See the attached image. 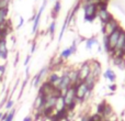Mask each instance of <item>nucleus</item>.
<instances>
[{
    "label": "nucleus",
    "instance_id": "cd10ccee",
    "mask_svg": "<svg viewBox=\"0 0 125 121\" xmlns=\"http://www.w3.org/2000/svg\"><path fill=\"white\" fill-rule=\"evenodd\" d=\"M90 120L91 121H105L100 113H94V115H91L90 116Z\"/></svg>",
    "mask_w": 125,
    "mask_h": 121
},
{
    "label": "nucleus",
    "instance_id": "4be33fe9",
    "mask_svg": "<svg viewBox=\"0 0 125 121\" xmlns=\"http://www.w3.org/2000/svg\"><path fill=\"white\" fill-rule=\"evenodd\" d=\"M71 55H73V54H71L70 48H65V50H62V53L59 54V57H61L62 60H68L69 57L71 56Z\"/></svg>",
    "mask_w": 125,
    "mask_h": 121
},
{
    "label": "nucleus",
    "instance_id": "c85d7f7f",
    "mask_svg": "<svg viewBox=\"0 0 125 121\" xmlns=\"http://www.w3.org/2000/svg\"><path fill=\"white\" fill-rule=\"evenodd\" d=\"M11 0H0V9H9Z\"/></svg>",
    "mask_w": 125,
    "mask_h": 121
},
{
    "label": "nucleus",
    "instance_id": "9b49d317",
    "mask_svg": "<svg viewBox=\"0 0 125 121\" xmlns=\"http://www.w3.org/2000/svg\"><path fill=\"white\" fill-rule=\"evenodd\" d=\"M46 82L50 83L53 87L58 89L59 84H61V75H58L56 72H52V73L48 74V78Z\"/></svg>",
    "mask_w": 125,
    "mask_h": 121
},
{
    "label": "nucleus",
    "instance_id": "e433bc0d",
    "mask_svg": "<svg viewBox=\"0 0 125 121\" xmlns=\"http://www.w3.org/2000/svg\"><path fill=\"white\" fill-rule=\"evenodd\" d=\"M19 59H20V56H19V53H18V54L15 55V60H14V66L18 64V62H19Z\"/></svg>",
    "mask_w": 125,
    "mask_h": 121
},
{
    "label": "nucleus",
    "instance_id": "5701e85b",
    "mask_svg": "<svg viewBox=\"0 0 125 121\" xmlns=\"http://www.w3.org/2000/svg\"><path fill=\"white\" fill-rule=\"evenodd\" d=\"M55 31H56V21L53 20L52 23H51L50 26H48V33H50V35H51L52 39L54 37V35H55Z\"/></svg>",
    "mask_w": 125,
    "mask_h": 121
},
{
    "label": "nucleus",
    "instance_id": "7ed1b4c3",
    "mask_svg": "<svg viewBox=\"0 0 125 121\" xmlns=\"http://www.w3.org/2000/svg\"><path fill=\"white\" fill-rule=\"evenodd\" d=\"M98 14V7L94 4H83V20L86 22H93Z\"/></svg>",
    "mask_w": 125,
    "mask_h": 121
},
{
    "label": "nucleus",
    "instance_id": "f8f14e48",
    "mask_svg": "<svg viewBox=\"0 0 125 121\" xmlns=\"http://www.w3.org/2000/svg\"><path fill=\"white\" fill-rule=\"evenodd\" d=\"M121 30H122V28H120L119 30H116L115 32H113L112 34H110V35L108 36V39H109V44H110V48H111V52H112V50L115 48V45H116L117 40H119V36H120V33H121Z\"/></svg>",
    "mask_w": 125,
    "mask_h": 121
},
{
    "label": "nucleus",
    "instance_id": "58836bf2",
    "mask_svg": "<svg viewBox=\"0 0 125 121\" xmlns=\"http://www.w3.org/2000/svg\"><path fill=\"white\" fill-rule=\"evenodd\" d=\"M2 116H3V113L1 112V111H0V120H1V118H2Z\"/></svg>",
    "mask_w": 125,
    "mask_h": 121
},
{
    "label": "nucleus",
    "instance_id": "aec40b11",
    "mask_svg": "<svg viewBox=\"0 0 125 121\" xmlns=\"http://www.w3.org/2000/svg\"><path fill=\"white\" fill-rule=\"evenodd\" d=\"M9 9H0V25L4 23L8 20Z\"/></svg>",
    "mask_w": 125,
    "mask_h": 121
},
{
    "label": "nucleus",
    "instance_id": "2eb2a0df",
    "mask_svg": "<svg viewBox=\"0 0 125 121\" xmlns=\"http://www.w3.org/2000/svg\"><path fill=\"white\" fill-rule=\"evenodd\" d=\"M103 77L105 79H108L110 82V84H113L116 80V74L113 72V69L111 68H106V71L103 73Z\"/></svg>",
    "mask_w": 125,
    "mask_h": 121
},
{
    "label": "nucleus",
    "instance_id": "a19ab883",
    "mask_svg": "<svg viewBox=\"0 0 125 121\" xmlns=\"http://www.w3.org/2000/svg\"><path fill=\"white\" fill-rule=\"evenodd\" d=\"M90 121H91V120H90Z\"/></svg>",
    "mask_w": 125,
    "mask_h": 121
},
{
    "label": "nucleus",
    "instance_id": "f3484780",
    "mask_svg": "<svg viewBox=\"0 0 125 121\" xmlns=\"http://www.w3.org/2000/svg\"><path fill=\"white\" fill-rule=\"evenodd\" d=\"M84 82V84L87 85V87H88L90 90H92L93 88H94V86H95V84H97V82H98V79H95L94 77H93L92 75H91V73H90V75L88 76V77L86 78V79L83 80Z\"/></svg>",
    "mask_w": 125,
    "mask_h": 121
},
{
    "label": "nucleus",
    "instance_id": "6e6552de",
    "mask_svg": "<svg viewBox=\"0 0 125 121\" xmlns=\"http://www.w3.org/2000/svg\"><path fill=\"white\" fill-rule=\"evenodd\" d=\"M90 75V64H89V60L83 62L78 68V76H79V80L80 82H83L88 76Z\"/></svg>",
    "mask_w": 125,
    "mask_h": 121
},
{
    "label": "nucleus",
    "instance_id": "0eeeda50",
    "mask_svg": "<svg viewBox=\"0 0 125 121\" xmlns=\"http://www.w3.org/2000/svg\"><path fill=\"white\" fill-rule=\"evenodd\" d=\"M89 64H90V73L95 79H99L100 76L102 74V66L100 64V62L95 60H89Z\"/></svg>",
    "mask_w": 125,
    "mask_h": 121
},
{
    "label": "nucleus",
    "instance_id": "6ab92c4d",
    "mask_svg": "<svg viewBox=\"0 0 125 121\" xmlns=\"http://www.w3.org/2000/svg\"><path fill=\"white\" fill-rule=\"evenodd\" d=\"M61 9H62L61 1H59V0H56V1H55L54 7H53V9H52V17L54 18V19L58 15V13L61 12Z\"/></svg>",
    "mask_w": 125,
    "mask_h": 121
},
{
    "label": "nucleus",
    "instance_id": "c9c22d12",
    "mask_svg": "<svg viewBox=\"0 0 125 121\" xmlns=\"http://www.w3.org/2000/svg\"><path fill=\"white\" fill-rule=\"evenodd\" d=\"M22 121H33V118L31 116H26V117H24V119Z\"/></svg>",
    "mask_w": 125,
    "mask_h": 121
},
{
    "label": "nucleus",
    "instance_id": "f257e3e1",
    "mask_svg": "<svg viewBox=\"0 0 125 121\" xmlns=\"http://www.w3.org/2000/svg\"><path fill=\"white\" fill-rule=\"evenodd\" d=\"M75 91H76V99L78 102L86 101L89 97H90L92 90L87 87V85L84 84V82H78L75 85Z\"/></svg>",
    "mask_w": 125,
    "mask_h": 121
},
{
    "label": "nucleus",
    "instance_id": "a211bd4d",
    "mask_svg": "<svg viewBox=\"0 0 125 121\" xmlns=\"http://www.w3.org/2000/svg\"><path fill=\"white\" fill-rule=\"evenodd\" d=\"M65 108H66V106H65V102H64V98H62V96H59V97L57 98V100H56L54 110H55V112H57V111L64 110Z\"/></svg>",
    "mask_w": 125,
    "mask_h": 121
},
{
    "label": "nucleus",
    "instance_id": "7c9ffc66",
    "mask_svg": "<svg viewBox=\"0 0 125 121\" xmlns=\"http://www.w3.org/2000/svg\"><path fill=\"white\" fill-rule=\"evenodd\" d=\"M90 116L91 115H88V113H84L80 117V121H90Z\"/></svg>",
    "mask_w": 125,
    "mask_h": 121
},
{
    "label": "nucleus",
    "instance_id": "a878e982",
    "mask_svg": "<svg viewBox=\"0 0 125 121\" xmlns=\"http://www.w3.org/2000/svg\"><path fill=\"white\" fill-rule=\"evenodd\" d=\"M103 46H104L105 52L110 54V53H111V48H110V44H109V39H108V36H105V35H103Z\"/></svg>",
    "mask_w": 125,
    "mask_h": 121
},
{
    "label": "nucleus",
    "instance_id": "1a4fd4ad",
    "mask_svg": "<svg viewBox=\"0 0 125 121\" xmlns=\"http://www.w3.org/2000/svg\"><path fill=\"white\" fill-rule=\"evenodd\" d=\"M71 86H73V84H71V82H70V78H69V76H68V73H67V71H65L61 75V84H59L58 90L62 91V94Z\"/></svg>",
    "mask_w": 125,
    "mask_h": 121
},
{
    "label": "nucleus",
    "instance_id": "39448f33",
    "mask_svg": "<svg viewBox=\"0 0 125 121\" xmlns=\"http://www.w3.org/2000/svg\"><path fill=\"white\" fill-rule=\"evenodd\" d=\"M46 3H47V0H44L43 3H42L41 8L39 9V11H37L36 13H35L34 15H33V28H32V33L33 34H35V33L39 31V26H40V21H41V17H42V13H43L44 9H45L46 7Z\"/></svg>",
    "mask_w": 125,
    "mask_h": 121
},
{
    "label": "nucleus",
    "instance_id": "393cba45",
    "mask_svg": "<svg viewBox=\"0 0 125 121\" xmlns=\"http://www.w3.org/2000/svg\"><path fill=\"white\" fill-rule=\"evenodd\" d=\"M78 39L76 37L75 40L73 41V44H71L70 46H69V48H70V51H71V54H76V52H77V48H78Z\"/></svg>",
    "mask_w": 125,
    "mask_h": 121
},
{
    "label": "nucleus",
    "instance_id": "ea45409f",
    "mask_svg": "<svg viewBox=\"0 0 125 121\" xmlns=\"http://www.w3.org/2000/svg\"><path fill=\"white\" fill-rule=\"evenodd\" d=\"M54 1H56V0H54Z\"/></svg>",
    "mask_w": 125,
    "mask_h": 121
},
{
    "label": "nucleus",
    "instance_id": "f704fd0d",
    "mask_svg": "<svg viewBox=\"0 0 125 121\" xmlns=\"http://www.w3.org/2000/svg\"><path fill=\"white\" fill-rule=\"evenodd\" d=\"M35 51H36V43L34 42V43L32 44V48H31V54H33Z\"/></svg>",
    "mask_w": 125,
    "mask_h": 121
},
{
    "label": "nucleus",
    "instance_id": "423d86ee",
    "mask_svg": "<svg viewBox=\"0 0 125 121\" xmlns=\"http://www.w3.org/2000/svg\"><path fill=\"white\" fill-rule=\"evenodd\" d=\"M48 72H50V67H48V66H44V67H42L41 71H40L39 73H37L36 75L34 76V77H33V80H32V85H33V87L37 88V87H39L40 85L42 84V80H43V78L48 74Z\"/></svg>",
    "mask_w": 125,
    "mask_h": 121
},
{
    "label": "nucleus",
    "instance_id": "c756f323",
    "mask_svg": "<svg viewBox=\"0 0 125 121\" xmlns=\"http://www.w3.org/2000/svg\"><path fill=\"white\" fill-rule=\"evenodd\" d=\"M84 3H90V4H94V6H99L101 3V0H84Z\"/></svg>",
    "mask_w": 125,
    "mask_h": 121
},
{
    "label": "nucleus",
    "instance_id": "f03ea898",
    "mask_svg": "<svg viewBox=\"0 0 125 121\" xmlns=\"http://www.w3.org/2000/svg\"><path fill=\"white\" fill-rule=\"evenodd\" d=\"M39 94L43 95L44 97H48V96H55V97H59L62 96V91L58 90L57 88L53 87L50 83L43 82L39 88Z\"/></svg>",
    "mask_w": 125,
    "mask_h": 121
},
{
    "label": "nucleus",
    "instance_id": "9d476101",
    "mask_svg": "<svg viewBox=\"0 0 125 121\" xmlns=\"http://www.w3.org/2000/svg\"><path fill=\"white\" fill-rule=\"evenodd\" d=\"M97 17L99 18V20L101 21L102 24L106 23L108 21H110L112 19V14L110 13V11L108 10V8H98V14Z\"/></svg>",
    "mask_w": 125,
    "mask_h": 121
},
{
    "label": "nucleus",
    "instance_id": "b1692460",
    "mask_svg": "<svg viewBox=\"0 0 125 121\" xmlns=\"http://www.w3.org/2000/svg\"><path fill=\"white\" fill-rule=\"evenodd\" d=\"M15 111H17V109L15 108H12L11 110H9L8 112H7V118L4 121H13V118H14V115H15Z\"/></svg>",
    "mask_w": 125,
    "mask_h": 121
},
{
    "label": "nucleus",
    "instance_id": "dca6fc26",
    "mask_svg": "<svg viewBox=\"0 0 125 121\" xmlns=\"http://www.w3.org/2000/svg\"><path fill=\"white\" fill-rule=\"evenodd\" d=\"M8 59V46H7V41H3L0 43V60H7Z\"/></svg>",
    "mask_w": 125,
    "mask_h": 121
},
{
    "label": "nucleus",
    "instance_id": "20e7f679",
    "mask_svg": "<svg viewBox=\"0 0 125 121\" xmlns=\"http://www.w3.org/2000/svg\"><path fill=\"white\" fill-rule=\"evenodd\" d=\"M120 28H121V26H120V24H119V21H117L116 19H114V18H112L110 21L102 24V34L105 35V36H109V35L112 34L113 32L119 30Z\"/></svg>",
    "mask_w": 125,
    "mask_h": 121
},
{
    "label": "nucleus",
    "instance_id": "2f4dec72",
    "mask_svg": "<svg viewBox=\"0 0 125 121\" xmlns=\"http://www.w3.org/2000/svg\"><path fill=\"white\" fill-rule=\"evenodd\" d=\"M23 24H24V19L22 17H20L19 18V24H18L17 29H21L22 26H23Z\"/></svg>",
    "mask_w": 125,
    "mask_h": 121
},
{
    "label": "nucleus",
    "instance_id": "4c0bfd02",
    "mask_svg": "<svg viewBox=\"0 0 125 121\" xmlns=\"http://www.w3.org/2000/svg\"><path fill=\"white\" fill-rule=\"evenodd\" d=\"M105 121H119V119H117V118L114 116V118H110V119H108V120H105Z\"/></svg>",
    "mask_w": 125,
    "mask_h": 121
},
{
    "label": "nucleus",
    "instance_id": "72a5a7b5",
    "mask_svg": "<svg viewBox=\"0 0 125 121\" xmlns=\"http://www.w3.org/2000/svg\"><path fill=\"white\" fill-rule=\"evenodd\" d=\"M116 84L115 83H113V84H110V86H109V89H110L111 91H115L116 90Z\"/></svg>",
    "mask_w": 125,
    "mask_h": 121
},
{
    "label": "nucleus",
    "instance_id": "ddd939ff",
    "mask_svg": "<svg viewBox=\"0 0 125 121\" xmlns=\"http://www.w3.org/2000/svg\"><path fill=\"white\" fill-rule=\"evenodd\" d=\"M114 115V112H113V109H112V106H111L110 104H108V102H105V105H104V108H103V111H102L101 116L103 117L104 120H108L110 119L112 116Z\"/></svg>",
    "mask_w": 125,
    "mask_h": 121
},
{
    "label": "nucleus",
    "instance_id": "412c9836",
    "mask_svg": "<svg viewBox=\"0 0 125 121\" xmlns=\"http://www.w3.org/2000/svg\"><path fill=\"white\" fill-rule=\"evenodd\" d=\"M94 44H98V39L95 36H91L86 40V48L87 50H91Z\"/></svg>",
    "mask_w": 125,
    "mask_h": 121
},
{
    "label": "nucleus",
    "instance_id": "473e14b6",
    "mask_svg": "<svg viewBox=\"0 0 125 121\" xmlns=\"http://www.w3.org/2000/svg\"><path fill=\"white\" fill-rule=\"evenodd\" d=\"M31 57H32V55L31 54H29V55H26V57H25V60H24V66H28L29 65V63H30V60H31Z\"/></svg>",
    "mask_w": 125,
    "mask_h": 121
},
{
    "label": "nucleus",
    "instance_id": "bb28decb",
    "mask_svg": "<svg viewBox=\"0 0 125 121\" xmlns=\"http://www.w3.org/2000/svg\"><path fill=\"white\" fill-rule=\"evenodd\" d=\"M13 105H14V102H13L12 99H7L6 104H4V109H6L7 111L11 110V109L13 108Z\"/></svg>",
    "mask_w": 125,
    "mask_h": 121
},
{
    "label": "nucleus",
    "instance_id": "4468645a",
    "mask_svg": "<svg viewBox=\"0 0 125 121\" xmlns=\"http://www.w3.org/2000/svg\"><path fill=\"white\" fill-rule=\"evenodd\" d=\"M67 73H68V76H69V78H70V82H71V84H73V86H75L78 82H80L79 76H78V69L70 68L67 71Z\"/></svg>",
    "mask_w": 125,
    "mask_h": 121
}]
</instances>
